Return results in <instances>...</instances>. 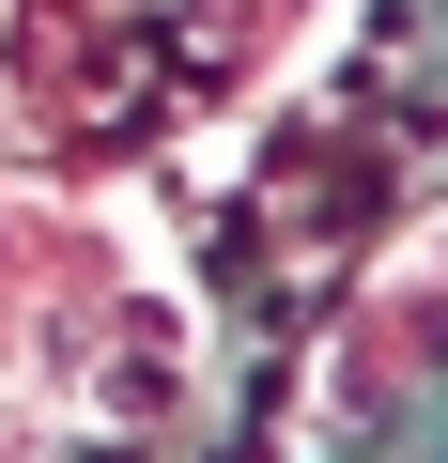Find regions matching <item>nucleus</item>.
Wrapping results in <instances>:
<instances>
[{
  "instance_id": "f257e3e1",
  "label": "nucleus",
  "mask_w": 448,
  "mask_h": 463,
  "mask_svg": "<svg viewBox=\"0 0 448 463\" xmlns=\"http://www.w3.org/2000/svg\"><path fill=\"white\" fill-rule=\"evenodd\" d=\"M386 355H448V216L417 232V248H402V279L371 294V325H356V386H386Z\"/></svg>"
}]
</instances>
